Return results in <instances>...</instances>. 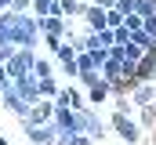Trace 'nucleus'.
I'll return each instance as SVG.
<instances>
[{"label": "nucleus", "mask_w": 156, "mask_h": 145, "mask_svg": "<svg viewBox=\"0 0 156 145\" xmlns=\"http://www.w3.org/2000/svg\"><path fill=\"white\" fill-rule=\"evenodd\" d=\"M116 127H120V134H123L127 142H134V138H138V131H134V127H131V123H127L123 116H116Z\"/></svg>", "instance_id": "f257e3e1"}]
</instances>
